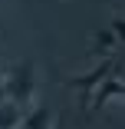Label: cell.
Instances as JSON below:
<instances>
[{"instance_id":"8","label":"cell","mask_w":125,"mask_h":129,"mask_svg":"<svg viewBox=\"0 0 125 129\" xmlns=\"http://www.w3.org/2000/svg\"><path fill=\"white\" fill-rule=\"evenodd\" d=\"M7 99V89H4V70H0V103Z\"/></svg>"},{"instance_id":"2","label":"cell","mask_w":125,"mask_h":129,"mask_svg":"<svg viewBox=\"0 0 125 129\" xmlns=\"http://www.w3.org/2000/svg\"><path fill=\"white\" fill-rule=\"evenodd\" d=\"M109 73H115V56L102 60V63H99L95 70H89V73H82V76H69L66 83H69V86H76V89L82 93V99H79V103L86 106V103H89V93H92V89H95L99 83H102V80H105Z\"/></svg>"},{"instance_id":"3","label":"cell","mask_w":125,"mask_h":129,"mask_svg":"<svg viewBox=\"0 0 125 129\" xmlns=\"http://www.w3.org/2000/svg\"><path fill=\"white\" fill-rule=\"evenodd\" d=\"M122 96H125V83H122V76L109 73L105 80L95 86V93H89V103H86V106H92V109H102L109 99H122Z\"/></svg>"},{"instance_id":"1","label":"cell","mask_w":125,"mask_h":129,"mask_svg":"<svg viewBox=\"0 0 125 129\" xmlns=\"http://www.w3.org/2000/svg\"><path fill=\"white\" fill-rule=\"evenodd\" d=\"M4 89H7V96L17 103L20 109L33 106V99H36V66L30 60H23L20 66H13L10 73H4Z\"/></svg>"},{"instance_id":"7","label":"cell","mask_w":125,"mask_h":129,"mask_svg":"<svg viewBox=\"0 0 125 129\" xmlns=\"http://www.w3.org/2000/svg\"><path fill=\"white\" fill-rule=\"evenodd\" d=\"M109 30H112V33H115L118 40H122V33H125V20H122V13H115V17H112V23H109Z\"/></svg>"},{"instance_id":"6","label":"cell","mask_w":125,"mask_h":129,"mask_svg":"<svg viewBox=\"0 0 125 129\" xmlns=\"http://www.w3.org/2000/svg\"><path fill=\"white\" fill-rule=\"evenodd\" d=\"M23 113L27 109H20L17 103H0V129H17Z\"/></svg>"},{"instance_id":"5","label":"cell","mask_w":125,"mask_h":129,"mask_svg":"<svg viewBox=\"0 0 125 129\" xmlns=\"http://www.w3.org/2000/svg\"><path fill=\"white\" fill-rule=\"evenodd\" d=\"M53 126V109L49 106H33L30 113H23L17 129H49Z\"/></svg>"},{"instance_id":"4","label":"cell","mask_w":125,"mask_h":129,"mask_svg":"<svg viewBox=\"0 0 125 129\" xmlns=\"http://www.w3.org/2000/svg\"><path fill=\"white\" fill-rule=\"evenodd\" d=\"M118 46H122V40H118L109 27H105V30H95V37H92V53H95V56L109 60V56L118 53Z\"/></svg>"}]
</instances>
